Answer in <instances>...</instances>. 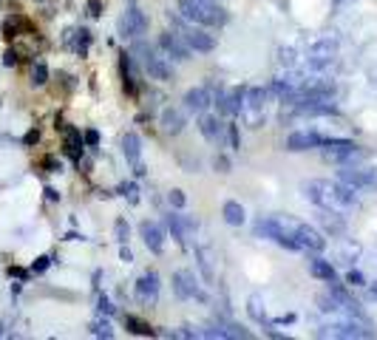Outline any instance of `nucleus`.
I'll list each match as a JSON object with an SVG mask.
<instances>
[{"label":"nucleus","instance_id":"1","mask_svg":"<svg viewBox=\"0 0 377 340\" xmlns=\"http://www.w3.org/2000/svg\"><path fill=\"white\" fill-rule=\"evenodd\" d=\"M301 193L307 202H312L315 207L321 210H332V213H352L361 199H358V190L344 185V182H326V179H312V182H304L301 185Z\"/></svg>","mask_w":377,"mask_h":340},{"label":"nucleus","instance_id":"2","mask_svg":"<svg viewBox=\"0 0 377 340\" xmlns=\"http://www.w3.org/2000/svg\"><path fill=\"white\" fill-rule=\"evenodd\" d=\"M338 60V37L335 34H318L307 43L301 54V68L304 71H326Z\"/></svg>","mask_w":377,"mask_h":340},{"label":"nucleus","instance_id":"3","mask_svg":"<svg viewBox=\"0 0 377 340\" xmlns=\"http://www.w3.org/2000/svg\"><path fill=\"white\" fill-rule=\"evenodd\" d=\"M179 17L198 26H224L227 11L213 0H179Z\"/></svg>","mask_w":377,"mask_h":340},{"label":"nucleus","instance_id":"4","mask_svg":"<svg viewBox=\"0 0 377 340\" xmlns=\"http://www.w3.org/2000/svg\"><path fill=\"white\" fill-rule=\"evenodd\" d=\"M267 94L264 88L258 85H250V88H241V108H238V116L244 119L247 128H261L264 119H267Z\"/></svg>","mask_w":377,"mask_h":340},{"label":"nucleus","instance_id":"5","mask_svg":"<svg viewBox=\"0 0 377 340\" xmlns=\"http://www.w3.org/2000/svg\"><path fill=\"white\" fill-rule=\"evenodd\" d=\"M174 20V26H176V31L182 34V40L190 45V51H198V54H207V51H213L216 48V37L204 28V26H198V23H190L185 17H171Z\"/></svg>","mask_w":377,"mask_h":340},{"label":"nucleus","instance_id":"6","mask_svg":"<svg viewBox=\"0 0 377 340\" xmlns=\"http://www.w3.org/2000/svg\"><path fill=\"white\" fill-rule=\"evenodd\" d=\"M338 182L355 190H377V165H344L338 170Z\"/></svg>","mask_w":377,"mask_h":340},{"label":"nucleus","instance_id":"7","mask_svg":"<svg viewBox=\"0 0 377 340\" xmlns=\"http://www.w3.org/2000/svg\"><path fill=\"white\" fill-rule=\"evenodd\" d=\"M117 28H120V34H122L125 40H139V37L148 31V17H145V11H142L139 6H128V9L122 11Z\"/></svg>","mask_w":377,"mask_h":340},{"label":"nucleus","instance_id":"8","mask_svg":"<svg viewBox=\"0 0 377 340\" xmlns=\"http://www.w3.org/2000/svg\"><path fill=\"white\" fill-rule=\"evenodd\" d=\"M137 51L142 54V65H145V71L151 74V79H159V82H168V79H174V65L168 62V57H159L154 48H148V45H137Z\"/></svg>","mask_w":377,"mask_h":340},{"label":"nucleus","instance_id":"9","mask_svg":"<svg viewBox=\"0 0 377 340\" xmlns=\"http://www.w3.org/2000/svg\"><path fill=\"white\" fill-rule=\"evenodd\" d=\"M321 153L326 162H352L361 159V148L349 139H324L321 142Z\"/></svg>","mask_w":377,"mask_h":340},{"label":"nucleus","instance_id":"10","mask_svg":"<svg viewBox=\"0 0 377 340\" xmlns=\"http://www.w3.org/2000/svg\"><path fill=\"white\" fill-rule=\"evenodd\" d=\"M292 236H295L298 247L307 250V253H324V250H326V236H324L321 230L309 227V224L292 221Z\"/></svg>","mask_w":377,"mask_h":340},{"label":"nucleus","instance_id":"11","mask_svg":"<svg viewBox=\"0 0 377 340\" xmlns=\"http://www.w3.org/2000/svg\"><path fill=\"white\" fill-rule=\"evenodd\" d=\"M174 292L179 295V298H185V301H207V292L198 287V281L193 278V273L188 270H179V273H174Z\"/></svg>","mask_w":377,"mask_h":340},{"label":"nucleus","instance_id":"12","mask_svg":"<svg viewBox=\"0 0 377 340\" xmlns=\"http://www.w3.org/2000/svg\"><path fill=\"white\" fill-rule=\"evenodd\" d=\"M159 48L168 54V60H176V62H188L190 60V45L182 40V34L176 31H162L159 34Z\"/></svg>","mask_w":377,"mask_h":340},{"label":"nucleus","instance_id":"13","mask_svg":"<svg viewBox=\"0 0 377 340\" xmlns=\"http://www.w3.org/2000/svg\"><path fill=\"white\" fill-rule=\"evenodd\" d=\"M134 295H137L139 304L154 307V304L159 301V275H156V273H145V275L134 284Z\"/></svg>","mask_w":377,"mask_h":340},{"label":"nucleus","instance_id":"14","mask_svg":"<svg viewBox=\"0 0 377 340\" xmlns=\"http://www.w3.org/2000/svg\"><path fill=\"white\" fill-rule=\"evenodd\" d=\"M168 224H171L174 238H176L179 244H188V238H193L196 230H198V221L185 216V213H171V216H168Z\"/></svg>","mask_w":377,"mask_h":340},{"label":"nucleus","instance_id":"15","mask_svg":"<svg viewBox=\"0 0 377 340\" xmlns=\"http://www.w3.org/2000/svg\"><path fill=\"white\" fill-rule=\"evenodd\" d=\"M139 233H142V241L151 253H165V230L156 224V221H142L139 224Z\"/></svg>","mask_w":377,"mask_h":340},{"label":"nucleus","instance_id":"16","mask_svg":"<svg viewBox=\"0 0 377 340\" xmlns=\"http://www.w3.org/2000/svg\"><path fill=\"white\" fill-rule=\"evenodd\" d=\"M210 105H213V97H210V88H204V85L190 88L188 94H185V108H188L190 114H198L201 116Z\"/></svg>","mask_w":377,"mask_h":340},{"label":"nucleus","instance_id":"17","mask_svg":"<svg viewBox=\"0 0 377 340\" xmlns=\"http://www.w3.org/2000/svg\"><path fill=\"white\" fill-rule=\"evenodd\" d=\"M321 142H324V136H318L315 131H298V133H290V139H287V150L301 153V150L321 148Z\"/></svg>","mask_w":377,"mask_h":340},{"label":"nucleus","instance_id":"18","mask_svg":"<svg viewBox=\"0 0 377 340\" xmlns=\"http://www.w3.org/2000/svg\"><path fill=\"white\" fill-rule=\"evenodd\" d=\"M216 105H218V114H224V116H238V108H241V88L221 91V94L216 97Z\"/></svg>","mask_w":377,"mask_h":340},{"label":"nucleus","instance_id":"19","mask_svg":"<svg viewBox=\"0 0 377 340\" xmlns=\"http://www.w3.org/2000/svg\"><path fill=\"white\" fill-rule=\"evenodd\" d=\"M185 125H188V119H185V114H182L179 108H168V111L162 114V131H165L168 136H179V133L185 131Z\"/></svg>","mask_w":377,"mask_h":340},{"label":"nucleus","instance_id":"20","mask_svg":"<svg viewBox=\"0 0 377 340\" xmlns=\"http://www.w3.org/2000/svg\"><path fill=\"white\" fill-rule=\"evenodd\" d=\"M198 131H201V136H204L207 142L218 145V142H221V133H224V125L218 122V116H207V114H201V119H198Z\"/></svg>","mask_w":377,"mask_h":340},{"label":"nucleus","instance_id":"21","mask_svg":"<svg viewBox=\"0 0 377 340\" xmlns=\"http://www.w3.org/2000/svg\"><path fill=\"white\" fill-rule=\"evenodd\" d=\"M321 224L329 236H344L346 233V221H344V213H332V210H324L321 213Z\"/></svg>","mask_w":377,"mask_h":340},{"label":"nucleus","instance_id":"22","mask_svg":"<svg viewBox=\"0 0 377 340\" xmlns=\"http://www.w3.org/2000/svg\"><path fill=\"white\" fill-rule=\"evenodd\" d=\"M122 153H125L128 165H134V162H139V159H142V142H139V136H137L134 131L122 136Z\"/></svg>","mask_w":377,"mask_h":340},{"label":"nucleus","instance_id":"23","mask_svg":"<svg viewBox=\"0 0 377 340\" xmlns=\"http://www.w3.org/2000/svg\"><path fill=\"white\" fill-rule=\"evenodd\" d=\"M221 216H224V221H227L230 227H241V224L247 221V213H244V207H241L238 202H224Z\"/></svg>","mask_w":377,"mask_h":340},{"label":"nucleus","instance_id":"24","mask_svg":"<svg viewBox=\"0 0 377 340\" xmlns=\"http://www.w3.org/2000/svg\"><path fill=\"white\" fill-rule=\"evenodd\" d=\"M309 273L318 278V281H326V284H332L338 275H335V267L329 264V261H324V258H309Z\"/></svg>","mask_w":377,"mask_h":340},{"label":"nucleus","instance_id":"25","mask_svg":"<svg viewBox=\"0 0 377 340\" xmlns=\"http://www.w3.org/2000/svg\"><path fill=\"white\" fill-rule=\"evenodd\" d=\"M125 329H128L131 335H139V338H154V335H156L154 327H151L148 321L137 318V315H125Z\"/></svg>","mask_w":377,"mask_h":340},{"label":"nucleus","instance_id":"26","mask_svg":"<svg viewBox=\"0 0 377 340\" xmlns=\"http://www.w3.org/2000/svg\"><path fill=\"white\" fill-rule=\"evenodd\" d=\"M83 148H85L83 133L74 131V128H65V150H68V156H71V159H80V156H83Z\"/></svg>","mask_w":377,"mask_h":340},{"label":"nucleus","instance_id":"27","mask_svg":"<svg viewBox=\"0 0 377 340\" xmlns=\"http://www.w3.org/2000/svg\"><path fill=\"white\" fill-rule=\"evenodd\" d=\"M338 256H341V261H346V264H355V261L363 256V247H361L355 238H346V241H341V250H338Z\"/></svg>","mask_w":377,"mask_h":340},{"label":"nucleus","instance_id":"28","mask_svg":"<svg viewBox=\"0 0 377 340\" xmlns=\"http://www.w3.org/2000/svg\"><path fill=\"white\" fill-rule=\"evenodd\" d=\"M68 45H71L77 54H85V51H88V45H91V31H88V28H77V31H71Z\"/></svg>","mask_w":377,"mask_h":340},{"label":"nucleus","instance_id":"29","mask_svg":"<svg viewBox=\"0 0 377 340\" xmlns=\"http://www.w3.org/2000/svg\"><path fill=\"white\" fill-rule=\"evenodd\" d=\"M247 312H250V318H253L255 324H267V307H264L261 295H250V301H247Z\"/></svg>","mask_w":377,"mask_h":340},{"label":"nucleus","instance_id":"30","mask_svg":"<svg viewBox=\"0 0 377 340\" xmlns=\"http://www.w3.org/2000/svg\"><path fill=\"white\" fill-rule=\"evenodd\" d=\"M120 71H122V82H125V88L134 94V91H137V77H134V68H131V57H128V54L120 57Z\"/></svg>","mask_w":377,"mask_h":340},{"label":"nucleus","instance_id":"31","mask_svg":"<svg viewBox=\"0 0 377 340\" xmlns=\"http://www.w3.org/2000/svg\"><path fill=\"white\" fill-rule=\"evenodd\" d=\"M196 261H198V270H201L204 281H207V284H213V281H216V275H213V264H210V256H207L204 250H196Z\"/></svg>","mask_w":377,"mask_h":340},{"label":"nucleus","instance_id":"32","mask_svg":"<svg viewBox=\"0 0 377 340\" xmlns=\"http://www.w3.org/2000/svg\"><path fill=\"white\" fill-rule=\"evenodd\" d=\"M48 82V68H46V62H34L31 65V85H46Z\"/></svg>","mask_w":377,"mask_h":340},{"label":"nucleus","instance_id":"33","mask_svg":"<svg viewBox=\"0 0 377 340\" xmlns=\"http://www.w3.org/2000/svg\"><path fill=\"white\" fill-rule=\"evenodd\" d=\"M91 335H94V338H114V329H111V324H108V321L97 318V321L91 324Z\"/></svg>","mask_w":377,"mask_h":340},{"label":"nucleus","instance_id":"34","mask_svg":"<svg viewBox=\"0 0 377 340\" xmlns=\"http://www.w3.org/2000/svg\"><path fill=\"white\" fill-rule=\"evenodd\" d=\"M120 196L128 199L131 204H137V202H139V187H137L134 182H122V185H120Z\"/></svg>","mask_w":377,"mask_h":340},{"label":"nucleus","instance_id":"35","mask_svg":"<svg viewBox=\"0 0 377 340\" xmlns=\"http://www.w3.org/2000/svg\"><path fill=\"white\" fill-rule=\"evenodd\" d=\"M168 202H171L174 210H182V207L188 204V196H185V190H171V193H168Z\"/></svg>","mask_w":377,"mask_h":340},{"label":"nucleus","instance_id":"36","mask_svg":"<svg viewBox=\"0 0 377 340\" xmlns=\"http://www.w3.org/2000/svg\"><path fill=\"white\" fill-rule=\"evenodd\" d=\"M346 284H349V287H366V278H363L361 270H349V273H346Z\"/></svg>","mask_w":377,"mask_h":340},{"label":"nucleus","instance_id":"37","mask_svg":"<svg viewBox=\"0 0 377 340\" xmlns=\"http://www.w3.org/2000/svg\"><path fill=\"white\" fill-rule=\"evenodd\" d=\"M114 230H117V241H120V244H125V241H128V233H131V230H128V221H125V219H120V221L114 224Z\"/></svg>","mask_w":377,"mask_h":340},{"label":"nucleus","instance_id":"38","mask_svg":"<svg viewBox=\"0 0 377 340\" xmlns=\"http://www.w3.org/2000/svg\"><path fill=\"white\" fill-rule=\"evenodd\" d=\"M97 309H100V315H114L117 312V307L105 298V295H100V301H97Z\"/></svg>","mask_w":377,"mask_h":340},{"label":"nucleus","instance_id":"39","mask_svg":"<svg viewBox=\"0 0 377 340\" xmlns=\"http://www.w3.org/2000/svg\"><path fill=\"white\" fill-rule=\"evenodd\" d=\"M83 142H85L88 148H97V145H100V133H97V131H85V133H83Z\"/></svg>","mask_w":377,"mask_h":340},{"label":"nucleus","instance_id":"40","mask_svg":"<svg viewBox=\"0 0 377 340\" xmlns=\"http://www.w3.org/2000/svg\"><path fill=\"white\" fill-rule=\"evenodd\" d=\"M48 264H51V258H48V256H40V258L34 261V267H31V270H34V273H46V270H48Z\"/></svg>","mask_w":377,"mask_h":340},{"label":"nucleus","instance_id":"41","mask_svg":"<svg viewBox=\"0 0 377 340\" xmlns=\"http://www.w3.org/2000/svg\"><path fill=\"white\" fill-rule=\"evenodd\" d=\"M3 65H9V68L17 65V51H14V48H9V51L3 54Z\"/></svg>","mask_w":377,"mask_h":340},{"label":"nucleus","instance_id":"42","mask_svg":"<svg viewBox=\"0 0 377 340\" xmlns=\"http://www.w3.org/2000/svg\"><path fill=\"white\" fill-rule=\"evenodd\" d=\"M230 145H233V150L241 148V145H238V128H235V125H230Z\"/></svg>","mask_w":377,"mask_h":340},{"label":"nucleus","instance_id":"43","mask_svg":"<svg viewBox=\"0 0 377 340\" xmlns=\"http://www.w3.org/2000/svg\"><path fill=\"white\" fill-rule=\"evenodd\" d=\"M292 321H295V315H284V318H275L272 324H275V327H287V324H292Z\"/></svg>","mask_w":377,"mask_h":340},{"label":"nucleus","instance_id":"44","mask_svg":"<svg viewBox=\"0 0 377 340\" xmlns=\"http://www.w3.org/2000/svg\"><path fill=\"white\" fill-rule=\"evenodd\" d=\"M216 168H221V173H227V170H230V162H227L224 156H218V159H216Z\"/></svg>","mask_w":377,"mask_h":340},{"label":"nucleus","instance_id":"45","mask_svg":"<svg viewBox=\"0 0 377 340\" xmlns=\"http://www.w3.org/2000/svg\"><path fill=\"white\" fill-rule=\"evenodd\" d=\"M120 258H122L125 264H131V261H134V256H131V250H128V247H122V250H120Z\"/></svg>","mask_w":377,"mask_h":340},{"label":"nucleus","instance_id":"46","mask_svg":"<svg viewBox=\"0 0 377 340\" xmlns=\"http://www.w3.org/2000/svg\"><path fill=\"white\" fill-rule=\"evenodd\" d=\"M91 14H94V17L100 14V0H91Z\"/></svg>","mask_w":377,"mask_h":340},{"label":"nucleus","instance_id":"47","mask_svg":"<svg viewBox=\"0 0 377 340\" xmlns=\"http://www.w3.org/2000/svg\"><path fill=\"white\" fill-rule=\"evenodd\" d=\"M369 292H372V298H375V301H377V281H375V284H372V290H369Z\"/></svg>","mask_w":377,"mask_h":340}]
</instances>
